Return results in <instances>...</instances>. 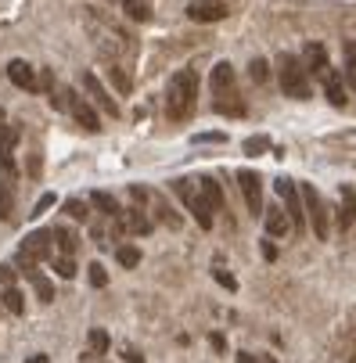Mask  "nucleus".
Wrapping results in <instances>:
<instances>
[{
  "mask_svg": "<svg viewBox=\"0 0 356 363\" xmlns=\"http://www.w3.org/2000/svg\"><path fill=\"white\" fill-rule=\"evenodd\" d=\"M263 255H266V259H270V263H274V259H277V248H274V245H270V238L263 241Z\"/></svg>",
  "mask_w": 356,
  "mask_h": 363,
  "instance_id": "obj_41",
  "label": "nucleus"
},
{
  "mask_svg": "<svg viewBox=\"0 0 356 363\" xmlns=\"http://www.w3.org/2000/svg\"><path fill=\"white\" fill-rule=\"evenodd\" d=\"M33 288H36V295H40V302H51V298H54V284L47 281L44 273H36V277H33Z\"/></svg>",
  "mask_w": 356,
  "mask_h": 363,
  "instance_id": "obj_30",
  "label": "nucleus"
},
{
  "mask_svg": "<svg viewBox=\"0 0 356 363\" xmlns=\"http://www.w3.org/2000/svg\"><path fill=\"white\" fill-rule=\"evenodd\" d=\"M353 220H356V191L349 184H342V191H339V230L349 234Z\"/></svg>",
  "mask_w": 356,
  "mask_h": 363,
  "instance_id": "obj_14",
  "label": "nucleus"
},
{
  "mask_svg": "<svg viewBox=\"0 0 356 363\" xmlns=\"http://www.w3.org/2000/svg\"><path fill=\"white\" fill-rule=\"evenodd\" d=\"M209 87H213V97H223L234 90V65L230 61H216L213 76H209Z\"/></svg>",
  "mask_w": 356,
  "mask_h": 363,
  "instance_id": "obj_13",
  "label": "nucleus"
},
{
  "mask_svg": "<svg viewBox=\"0 0 356 363\" xmlns=\"http://www.w3.org/2000/svg\"><path fill=\"white\" fill-rule=\"evenodd\" d=\"M187 212L195 216V223H198L202 230H213V216H216V209H213V202H209V198L202 195V191H198V195H195L191 202H187Z\"/></svg>",
  "mask_w": 356,
  "mask_h": 363,
  "instance_id": "obj_15",
  "label": "nucleus"
},
{
  "mask_svg": "<svg viewBox=\"0 0 356 363\" xmlns=\"http://www.w3.org/2000/svg\"><path fill=\"white\" fill-rule=\"evenodd\" d=\"M122 11H127L134 22H148V18H152V11H148L144 0H122Z\"/></svg>",
  "mask_w": 356,
  "mask_h": 363,
  "instance_id": "obj_27",
  "label": "nucleus"
},
{
  "mask_svg": "<svg viewBox=\"0 0 356 363\" xmlns=\"http://www.w3.org/2000/svg\"><path fill=\"white\" fill-rule=\"evenodd\" d=\"M15 273H18L15 266H8V263H0V284H4V288H11V284H15Z\"/></svg>",
  "mask_w": 356,
  "mask_h": 363,
  "instance_id": "obj_39",
  "label": "nucleus"
},
{
  "mask_svg": "<svg viewBox=\"0 0 356 363\" xmlns=\"http://www.w3.org/2000/svg\"><path fill=\"white\" fill-rule=\"evenodd\" d=\"M195 140H198V144H209V140H216V144H220V140H227V137H223V134H198Z\"/></svg>",
  "mask_w": 356,
  "mask_h": 363,
  "instance_id": "obj_40",
  "label": "nucleus"
},
{
  "mask_svg": "<svg viewBox=\"0 0 356 363\" xmlns=\"http://www.w3.org/2000/svg\"><path fill=\"white\" fill-rule=\"evenodd\" d=\"M302 191V205H306V220L313 227V234H317L321 241H327V230H331V220H327V205L321 198V191L313 187V184H299Z\"/></svg>",
  "mask_w": 356,
  "mask_h": 363,
  "instance_id": "obj_3",
  "label": "nucleus"
},
{
  "mask_svg": "<svg viewBox=\"0 0 356 363\" xmlns=\"http://www.w3.org/2000/svg\"><path fill=\"white\" fill-rule=\"evenodd\" d=\"M152 202H155V216H159L165 227H173V230H177V227H180V216H177L170 205H165V198H162V195H152Z\"/></svg>",
  "mask_w": 356,
  "mask_h": 363,
  "instance_id": "obj_23",
  "label": "nucleus"
},
{
  "mask_svg": "<svg viewBox=\"0 0 356 363\" xmlns=\"http://www.w3.org/2000/svg\"><path fill=\"white\" fill-rule=\"evenodd\" d=\"M122 356H127V363H144V356H140L137 349H127V353H122Z\"/></svg>",
  "mask_w": 356,
  "mask_h": 363,
  "instance_id": "obj_42",
  "label": "nucleus"
},
{
  "mask_svg": "<svg viewBox=\"0 0 356 363\" xmlns=\"http://www.w3.org/2000/svg\"><path fill=\"white\" fill-rule=\"evenodd\" d=\"M18 126H11V122H0V152H15V144H18Z\"/></svg>",
  "mask_w": 356,
  "mask_h": 363,
  "instance_id": "obj_28",
  "label": "nucleus"
},
{
  "mask_svg": "<svg viewBox=\"0 0 356 363\" xmlns=\"http://www.w3.org/2000/svg\"><path fill=\"white\" fill-rule=\"evenodd\" d=\"M90 205L101 212V216H108V220H119V216H122V205L108 195V191H94V195H90Z\"/></svg>",
  "mask_w": 356,
  "mask_h": 363,
  "instance_id": "obj_18",
  "label": "nucleus"
},
{
  "mask_svg": "<svg viewBox=\"0 0 356 363\" xmlns=\"http://www.w3.org/2000/svg\"><path fill=\"white\" fill-rule=\"evenodd\" d=\"M65 212H69V216H72V220H79V223H83V220H87V216H90V209H87V202H79V198H69V202H65Z\"/></svg>",
  "mask_w": 356,
  "mask_h": 363,
  "instance_id": "obj_32",
  "label": "nucleus"
},
{
  "mask_svg": "<svg viewBox=\"0 0 356 363\" xmlns=\"http://www.w3.org/2000/svg\"><path fill=\"white\" fill-rule=\"evenodd\" d=\"M248 76H252L256 83H266V79H270V65H266L263 58H256L252 65H248Z\"/></svg>",
  "mask_w": 356,
  "mask_h": 363,
  "instance_id": "obj_33",
  "label": "nucleus"
},
{
  "mask_svg": "<svg viewBox=\"0 0 356 363\" xmlns=\"http://www.w3.org/2000/svg\"><path fill=\"white\" fill-rule=\"evenodd\" d=\"M187 18H191V22H223L227 4L223 0H191V4H187Z\"/></svg>",
  "mask_w": 356,
  "mask_h": 363,
  "instance_id": "obj_9",
  "label": "nucleus"
},
{
  "mask_svg": "<svg viewBox=\"0 0 356 363\" xmlns=\"http://www.w3.org/2000/svg\"><path fill=\"white\" fill-rule=\"evenodd\" d=\"M213 277L227 288V291H238V281H234V273H227V270H213Z\"/></svg>",
  "mask_w": 356,
  "mask_h": 363,
  "instance_id": "obj_37",
  "label": "nucleus"
},
{
  "mask_svg": "<svg viewBox=\"0 0 356 363\" xmlns=\"http://www.w3.org/2000/svg\"><path fill=\"white\" fill-rule=\"evenodd\" d=\"M115 259H119V266L134 270V266L140 263V248H137V245H119V248H115Z\"/></svg>",
  "mask_w": 356,
  "mask_h": 363,
  "instance_id": "obj_26",
  "label": "nucleus"
},
{
  "mask_svg": "<svg viewBox=\"0 0 356 363\" xmlns=\"http://www.w3.org/2000/svg\"><path fill=\"white\" fill-rule=\"evenodd\" d=\"M51 234H54V241H58V252H61V255H76V248H79V238H76L72 230H65V227H54Z\"/></svg>",
  "mask_w": 356,
  "mask_h": 363,
  "instance_id": "obj_21",
  "label": "nucleus"
},
{
  "mask_svg": "<svg viewBox=\"0 0 356 363\" xmlns=\"http://www.w3.org/2000/svg\"><path fill=\"white\" fill-rule=\"evenodd\" d=\"M263 223H266V238H284L291 230V216L281 205H270V216H263Z\"/></svg>",
  "mask_w": 356,
  "mask_h": 363,
  "instance_id": "obj_16",
  "label": "nucleus"
},
{
  "mask_svg": "<svg viewBox=\"0 0 356 363\" xmlns=\"http://www.w3.org/2000/svg\"><path fill=\"white\" fill-rule=\"evenodd\" d=\"M238 191H241V198H245V209H248V216H263V180L256 169H238Z\"/></svg>",
  "mask_w": 356,
  "mask_h": 363,
  "instance_id": "obj_6",
  "label": "nucleus"
},
{
  "mask_svg": "<svg viewBox=\"0 0 356 363\" xmlns=\"http://www.w3.org/2000/svg\"><path fill=\"white\" fill-rule=\"evenodd\" d=\"M263 363H277V360H274V356H263Z\"/></svg>",
  "mask_w": 356,
  "mask_h": 363,
  "instance_id": "obj_46",
  "label": "nucleus"
},
{
  "mask_svg": "<svg viewBox=\"0 0 356 363\" xmlns=\"http://www.w3.org/2000/svg\"><path fill=\"white\" fill-rule=\"evenodd\" d=\"M277 83H281L284 97H291V101H306L309 97V72H306L302 61L296 54H288V51L277 58Z\"/></svg>",
  "mask_w": 356,
  "mask_h": 363,
  "instance_id": "obj_2",
  "label": "nucleus"
},
{
  "mask_svg": "<svg viewBox=\"0 0 356 363\" xmlns=\"http://www.w3.org/2000/svg\"><path fill=\"white\" fill-rule=\"evenodd\" d=\"M26 363H51V360H47V356H29Z\"/></svg>",
  "mask_w": 356,
  "mask_h": 363,
  "instance_id": "obj_45",
  "label": "nucleus"
},
{
  "mask_svg": "<svg viewBox=\"0 0 356 363\" xmlns=\"http://www.w3.org/2000/svg\"><path fill=\"white\" fill-rule=\"evenodd\" d=\"M324 97L334 104V108H346V104H349V83H346V72L331 69V72L324 76Z\"/></svg>",
  "mask_w": 356,
  "mask_h": 363,
  "instance_id": "obj_12",
  "label": "nucleus"
},
{
  "mask_svg": "<svg viewBox=\"0 0 356 363\" xmlns=\"http://www.w3.org/2000/svg\"><path fill=\"white\" fill-rule=\"evenodd\" d=\"M238 363H259V360H256L252 353H241V356H238Z\"/></svg>",
  "mask_w": 356,
  "mask_h": 363,
  "instance_id": "obj_44",
  "label": "nucleus"
},
{
  "mask_svg": "<svg viewBox=\"0 0 356 363\" xmlns=\"http://www.w3.org/2000/svg\"><path fill=\"white\" fill-rule=\"evenodd\" d=\"M209 341H213V349H223V346H227L223 334H209Z\"/></svg>",
  "mask_w": 356,
  "mask_h": 363,
  "instance_id": "obj_43",
  "label": "nucleus"
},
{
  "mask_svg": "<svg viewBox=\"0 0 356 363\" xmlns=\"http://www.w3.org/2000/svg\"><path fill=\"white\" fill-rule=\"evenodd\" d=\"M302 65L309 76H327L331 72V58H327V47L317 44V40H309V44L302 47Z\"/></svg>",
  "mask_w": 356,
  "mask_h": 363,
  "instance_id": "obj_10",
  "label": "nucleus"
},
{
  "mask_svg": "<svg viewBox=\"0 0 356 363\" xmlns=\"http://www.w3.org/2000/svg\"><path fill=\"white\" fill-rule=\"evenodd\" d=\"M119 220H122V227H127V234H137V238L152 234V220L144 216V209H127Z\"/></svg>",
  "mask_w": 356,
  "mask_h": 363,
  "instance_id": "obj_17",
  "label": "nucleus"
},
{
  "mask_svg": "<svg viewBox=\"0 0 356 363\" xmlns=\"http://www.w3.org/2000/svg\"><path fill=\"white\" fill-rule=\"evenodd\" d=\"M51 205H54V195H44V198H40V202L33 205V212H29V216H33V220H40V216H44V212H47Z\"/></svg>",
  "mask_w": 356,
  "mask_h": 363,
  "instance_id": "obj_38",
  "label": "nucleus"
},
{
  "mask_svg": "<svg viewBox=\"0 0 356 363\" xmlns=\"http://www.w3.org/2000/svg\"><path fill=\"white\" fill-rule=\"evenodd\" d=\"M104 72H108V79H112V87L122 94V97H127L130 90H134V79L127 76V72H122L119 69V61H108V69H104Z\"/></svg>",
  "mask_w": 356,
  "mask_h": 363,
  "instance_id": "obj_20",
  "label": "nucleus"
},
{
  "mask_svg": "<svg viewBox=\"0 0 356 363\" xmlns=\"http://www.w3.org/2000/svg\"><path fill=\"white\" fill-rule=\"evenodd\" d=\"M87 341H90L94 356H104V353H108V346H112V338H108V331H104V328H90Z\"/></svg>",
  "mask_w": 356,
  "mask_h": 363,
  "instance_id": "obj_24",
  "label": "nucleus"
},
{
  "mask_svg": "<svg viewBox=\"0 0 356 363\" xmlns=\"http://www.w3.org/2000/svg\"><path fill=\"white\" fill-rule=\"evenodd\" d=\"M83 90H87V97L97 104V108L104 112V115H112V119H119V104H115V97L108 94V90H104V83L94 76V72H83Z\"/></svg>",
  "mask_w": 356,
  "mask_h": 363,
  "instance_id": "obj_8",
  "label": "nucleus"
},
{
  "mask_svg": "<svg viewBox=\"0 0 356 363\" xmlns=\"http://www.w3.org/2000/svg\"><path fill=\"white\" fill-rule=\"evenodd\" d=\"M54 273H58V277H65V281H72V277H76L72 255H58V259H54Z\"/></svg>",
  "mask_w": 356,
  "mask_h": 363,
  "instance_id": "obj_31",
  "label": "nucleus"
},
{
  "mask_svg": "<svg viewBox=\"0 0 356 363\" xmlns=\"http://www.w3.org/2000/svg\"><path fill=\"white\" fill-rule=\"evenodd\" d=\"M8 79L15 83L18 90H40V79H36V69L29 65V61H22V58H15V61H8Z\"/></svg>",
  "mask_w": 356,
  "mask_h": 363,
  "instance_id": "obj_11",
  "label": "nucleus"
},
{
  "mask_svg": "<svg viewBox=\"0 0 356 363\" xmlns=\"http://www.w3.org/2000/svg\"><path fill=\"white\" fill-rule=\"evenodd\" d=\"M170 187H173V195H177V198H180L184 205H187V202H191V198L198 195V187H195V180H187V177H177V180H173Z\"/></svg>",
  "mask_w": 356,
  "mask_h": 363,
  "instance_id": "obj_25",
  "label": "nucleus"
},
{
  "mask_svg": "<svg viewBox=\"0 0 356 363\" xmlns=\"http://www.w3.org/2000/svg\"><path fill=\"white\" fill-rule=\"evenodd\" d=\"M65 94V108L72 112V119L83 126L87 134H97L101 130V119H97V104L90 101V97H79L76 90H61Z\"/></svg>",
  "mask_w": 356,
  "mask_h": 363,
  "instance_id": "obj_5",
  "label": "nucleus"
},
{
  "mask_svg": "<svg viewBox=\"0 0 356 363\" xmlns=\"http://www.w3.org/2000/svg\"><path fill=\"white\" fill-rule=\"evenodd\" d=\"M346 83L356 90V44H353V40L346 44Z\"/></svg>",
  "mask_w": 356,
  "mask_h": 363,
  "instance_id": "obj_29",
  "label": "nucleus"
},
{
  "mask_svg": "<svg viewBox=\"0 0 356 363\" xmlns=\"http://www.w3.org/2000/svg\"><path fill=\"white\" fill-rule=\"evenodd\" d=\"M266 147H270V137H248L245 140V152L248 155H259V152H266Z\"/></svg>",
  "mask_w": 356,
  "mask_h": 363,
  "instance_id": "obj_35",
  "label": "nucleus"
},
{
  "mask_svg": "<svg viewBox=\"0 0 356 363\" xmlns=\"http://www.w3.org/2000/svg\"><path fill=\"white\" fill-rule=\"evenodd\" d=\"M202 195H205L209 202H213V209H216V212L223 209V187H220V180H216V177H205V180H202Z\"/></svg>",
  "mask_w": 356,
  "mask_h": 363,
  "instance_id": "obj_22",
  "label": "nucleus"
},
{
  "mask_svg": "<svg viewBox=\"0 0 356 363\" xmlns=\"http://www.w3.org/2000/svg\"><path fill=\"white\" fill-rule=\"evenodd\" d=\"M54 234L51 230H33V234H26V241H22V248H18V255L22 259H33V263H44V259H54Z\"/></svg>",
  "mask_w": 356,
  "mask_h": 363,
  "instance_id": "obj_7",
  "label": "nucleus"
},
{
  "mask_svg": "<svg viewBox=\"0 0 356 363\" xmlns=\"http://www.w3.org/2000/svg\"><path fill=\"white\" fill-rule=\"evenodd\" d=\"M87 270H90V284H94V288H104V284H108V273H104L101 263H90Z\"/></svg>",
  "mask_w": 356,
  "mask_h": 363,
  "instance_id": "obj_34",
  "label": "nucleus"
},
{
  "mask_svg": "<svg viewBox=\"0 0 356 363\" xmlns=\"http://www.w3.org/2000/svg\"><path fill=\"white\" fill-rule=\"evenodd\" d=\"M274 187H277V195H281V202H284V212L291 216V227H296V230H306V205H302V191L296 187V180L277 177Z\"/></svg>",
  "mask_w": 356,
  "mask_h": 363,
  "instance_id": "obj_4",
  "label": "nucleus"
},
{
  "mask_svg": "<svg viewBox=\"0 0 356 363\" xmlns=\"http://www.w3.org/2000/svg\"><path fill=\"white\" fill-rule=\"evenodd\" d=\"M11 212H15V198H11V191H0V220H11Z\"/></svg>",
  "mask_w": 356,
  "mask_h": 363,
  "instance_id": "obj_36",
  "label": "nucleus"
},
{
  "mask_svg": "<svg viewBox=\"0 0 356 363\" xmlns=\"http://www.w3.org/2000/svg\"><path fill=\"white\" fill-rule=\"evenodd\" d=\"M195 97H198V76L195 69H184L170 79V87H165V115L173 122H184L187 115L195 112Z\"/></svg>",
  "mask_w": 356,
  "mask_h": 363,
  "instance_id": "obj_1",
  "label": "nucleus"
},
{
  "mask_svg": "<svg viewBox=\"0 0 356 363\" xmlns=\"http://www.w3.org/2000/svg\"><path fill=\"white\" fill-rule=\"evenodd\" d=\"M0 306H4L8 313H15V316H22L26 313V295L11 284V288H4V295H0Z\"/></svg>",
  "mask_w": 356,
  "mask_h": 363,
  "instance_id": "obj_19",
  "label": "nucleus"
}]
</instances>
